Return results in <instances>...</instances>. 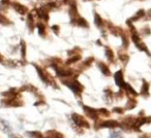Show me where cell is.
Listing matches in <instances>:
<instances>
[{
	"label": "cell",
	"instance_id": "18",
	"mask_svg": "<svg viewBox=\"0 0 151 138\" xmlns=\"http://www.w3.org/2000/svg\"><path fill=\"white\" fill-rule=\"evenodd\" d=\"M86 1H91V0H86Z\"/></svg>",
	"mask_w": 151,
	"mask_h": 138
},
{
	"label": "cell",
	"instance_id": "17",
	"mask_svg": "<svg viewBox=\"0 0 151 138\" xmlns=\"http://www.w3.org/2000/svg\"><path fill=\"white\" fill-rule=\"evenodd\" d=\"M63 2H64V3H66V2H68V0H63Z\"/></svg>",
	"mask_w": 151,
	"mask_h": 138
},
{
	"label": "cell",
	"instance_id": "4",
	"mask_svg": "<svg viewBox=\"0 0 151 138\" xmlns=\"http://www.w3.org/2000/svg\"><path fill=\"white\" fill-rule=\"evenodd\" d=\"M84 110L89 117H91V119H93V120H97L99 113L96 112V110H94L93 108H90V107H88V106H84Z\"/></svg>",
	"mask_w": 151,
	"mask_h": 138
},
{
	"label": "cell",
	"instance_id": "12",
	"mask_svg": "<svg viewBox=\"0 0 151 138\" xmlns=\"http://www.w3.org/2000/svg\"><path fill=\"white\" fill-rule=\"evenodd\" d=\"M106 56H107V58L109 59V60H113V58H114L113 53H112V51L110 50V48H107V50H106Z\"/></svg>",
	"mask_w": 151,
	"mask_h": 138
},
{
	"label": "cell",
	"instance_id": "3",
	"mask_svg": "<svg viewBox=\"0 0 151 138\" xmlns=\"http://www.w3.org/2000/svg\"><path fill=\"white\" fill-rule=\"evenodd\" d=\"M115 82H116V85H117L118 87H120V88H122V87L124 86V80H123V74H122V71L121 70H119V71L116 72L115 74Z\"/></svg>",
	"mask_w": 151,
	"mask_h": 138
},
{
	"label": "cell",
	"instance_id": "16",
	"mask_svg": "<svg viewBox=\"0 0 151 138\" xmlns=\"http://www.w3.org/2000/svg\"><path fill=\"white\" fill-rule=\"evenodd\" d=\"M148 17H151V11H149V13H148Z\"/></svg>",
	"mask_w": 151,
	"mask_h": 138
},
{
	"label": "cell",
	"instance_id": "9",
	"mask_svg": "<svg viewBox=\"0 0 151 138\" xmlns=\"http://www.w3.org/2000/svg\"><path fill=\"white\" fill-rule=\"evenodd\" d=\"M94 21H95V24H96L97 27H103L104 26V22H103V19L99 17L97 14H95V17H94Z\"/></svg>",
	"mask_w": 151,
	"mask_h": 138
},
{
	"label": "cell",
	"instance_id": "11",
	"mask_svg": "<svg viewBox=\"0 0 151 138\" xmlns=\"http://www.w3.org/2000/svg\"><path fill=\"white\" fill-rule=\"evenodd\" d=\"M37 29H38V33L40 35H44V33H46V28H45L44 24H37Z\"/></svg>",
	"mask_w": 151,
	"mask_h": 138
},
{
	"label": "cell",
	"instance_id": "1",
	"mask_svg": "<svg viewBox=\"0 0 151 138\" xmlns=\"http://www.w3.org/2000/svg\"><path fill=\"white\" fill-rule=\"evenodd\" d=\"M71 119H73V123H75L76 125L78 126V127L89 128L88 122H87V121H86V119H85L84 117H82V115H77V113H73V115H71Z\"/></svg>",
	"mask_w": 151,
	"mask_h": 138
},
{
	"label": "cell",
	"instance_id": "7",
	"mask_svg": "<svg viewBox=\"0 0 151 138\" xmlns=\"http://www.w3.org/2000/svg\"><path fill=\"white\" fill-rule=\"evenodd\" d=\"M145 16V11H143V9H140V11H138V13L136 14V15L134 16V18H132L130 21L132 22H134V21H138V20H140V19H142L143 17Z\"/></svg>",
	"mask_w": 151,
	"mask_h": 138
},
{
	"label": "cell",
	"instance_id": "8",
	"mask_svg": "<svg viewBox=\"0 0 151 138\" xmlns=\"http://www.w3.org/2000/svg\"><path fill=\"white\" fill-rule=\"evenodd\" d=\"M47 135H48V138H62L63 137L62 134L58 133V132H56V131H49Z\"/></svg>",
	"mask_w": 151,
	"mask_h": 138
},
{
	"label": "cell",
	"instance_id": "10",
	"mask_svg": "<svg viewBox=\"0 0 151 138\" xmlns=\"http://www.w3.org/2000/svg\"><path fill=\"white\" fill-rule=\"evenodd\" d=\"M148 90H149V85L147 84L146 82H144V84H143V87H142V94L145 95V96H148V94H149Z\"/></svg>",
	"mask_w": 151,
	"mask_h": 138
},
{
	"label": "cell",
	"instance_id": "13",
	"mask_svg": "<svg viewBox=\"0 0 151 138\" xmlns=\"http://www.w3.org/2000/svg\"><path fill=\"white\" fill-rule=\"evenodd\" d=\"M99 111L101 113V115H104V117H109V115H110V112L107 110V109H99Z\"/></svg>",
	"mask_w": 151,
	"mask_h": 138
},
{
	"label": "cell",
	"instance_id": "5",
	"mask_svg": "<svg viewBox=\"0 0 151 138\" xmlns=\"http://www.w3.org/2000/svg\"><path fill=\"white\" fill-rule=\"evenodd\" d=\"M119 126V123L116 121H108V122H104L101 124L99 127L101 128H115Z\"/></svg>",
	"mask_w": 151,
	"mask_h": 138
},
{
	"label": "cell",
	"instance_id": "14",
	"mask_svg": "<svg viewBox=\"0 0 151 138\" xmlns=\"http://www.w3.org/2000/svg\"><path fill=\"white\" fill-rule=\"evenodd\" d=\"M52 29H53V30H55V32H56V34H58V30H59V27H58V26H53Z\"/></svg>",
	"mask_w": 151,
	"mask_h": 138
},
{
	"label": "cell",
	"instance_id": "15",
	"mask_svg": "<svg viewBox=\"0 0 151 138\" xmlns=\"http://www.w3.org/2000/svg\"><path fill=\"white\" fill-rule=\"evenodd\" d=\"M114 111H115V112H118V113L123 112V110H122V109H118V108H115V109H114Z\"/></svg>",
	"mask_w": 151,
	"mask_h": 138
},
{
	"label": "cell",
	"instance_id": "2",
	"mask_svg": "<svg viewBox=\"0 0 151 138\" xmlns=\"http://www.w3.org/2000/svg\"><path fill=\"white\" fill-rule=\"evenodd\" d=\"M63 84L66 85L71 91H73L75 93H81L83 91V86L77 80H70V82H63Z\"/></svg>",
	"mask_w": 151,
	"mask_h": 138
},
{
	"label": "cell",
	"instance_id": "6",
	"mask_svg": "<svg viewBox=\"0 0 151 138\" xmlns=\"http://www.w3.org/2000/svg\"><path fill=\"white\" fill-rule=\"evenodd\" d=\"M99 68H101V72H103L105 75H110V69L107 65L104 64V63H101V62L99 63Z\"/></svg>",
	"mask_w": 151,
	"mask_h": 138
}]
</instances>
